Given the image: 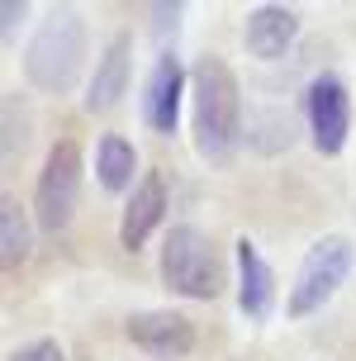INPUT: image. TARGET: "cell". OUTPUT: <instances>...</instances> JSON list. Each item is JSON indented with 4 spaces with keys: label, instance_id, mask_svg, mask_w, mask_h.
<instances>
[{
    "label": "cell",
    "instance_id": "cell-1",
    "mask_svg": "<svg viewBox=\"0 0 356 361\" xmlns=\"http://www.w3.org/2000/svg\"><path fill=\"white\" fill-rule=\"evenodd\" d=\"M190 100H195V152L204 162H228L243 124V86L223 57L204 53L195 62Z\"/></svg>",
    "mask_w": 356,
    "mask_h": 361
},
{
    "label": "cell",
    "instance_id": "cell-2",
    "mask_svg": "<svg viewBox=\"0 0 356 361\" xmlns=\"http://www.w3.org/2000/svg\"><path fill=\"white\" fill-rule=\"evenodd\" d=\"M81 62H86V19L71 5H57L24 48V76L48 95H67L81 76Z\"/></svg>",
    "mask_w": 356,
    "mask_h": 361
},
{
    "label": "cell",
    "instance_id": "cell-3",
    "mask_svg": "<svg viewBox=\"0 0 356 361\" xmlns=\"http://www.w3.org/2000/svg\"><path fill=\"white\" fill-rule=\"evenodd\" d=\"M161 281L185 300H214L223 290V257L214 252V243L195 224H176L161 243Z\"/></svg>",
    "mask_w": 356,
    "mask_h": 361
},
{
    "label": "cell",
    "instance_id": "cell-4",
    "mask_svg": "<svg viewBox=\"0 0 356 361\" xmlns=\"http://www.w3.org/2000/svg\"><path fill=\"white\" fill-rule=\"evenodd\" d=\"M352 267H356L352 238H342V233L319 238V243L304 252L300 271H295V286H290L285 314H290V319H314L319 309H328V305H333V295L347 286Z\"/></svg>",
    "mask_w": 356,
    "mask_h": 361
},
{
    "label": "cell",
    "instance_id": "cell-5",
    "mask_svg": "<svg viewBox=\"0 0 356 361\" xmlns=\"http://www.w3.org/2000/svg\"><path fill=\"white\" fill-rule=\"evenodd\" d=\"M76 200H81V147L62 138L53 143L48 162L38 171V190H34V214H38V228L48 233H62L76 214Z\"/></svg>",
    "mask_w": 356,
    "mask_h": 361
},
{
    "label": "cell",
    "instance_id": "cell-6",
    "mask_svg": "<svg viewBox=\"0 0 356 361\" xmlns=\"http://www.w3.org/2000/svg\"><path fill=\"white\" fill-rule=\"evenodd\" d=\"M304 114H309V138L323 157H338L352 133V95L342 86V76L323 72L304 90Z\"/></svg>",
    "mask_w": 356,
    "mask_h": 361
},
{
    "label": "cell",
    "instance_id": "cell-7",
    "mask_svg": "<svg viewBox=\"0 0 356 361\" xmlns=\"http://www.w3.org/2000/svg\"><path fill=\"white\" fill-rule=\"evenodd\" d=\"M128 343L142 347L147 357H190L195 352V324L176 314V309H142V314H128L124 319Z\"/></svg>",
    "mask_w": 356,
    "mask_h": 361
},
{
    "label": "cell",
    "instance_id": "cell-8",
    "mask_svg": "<svg viewBox=\"0 0 356 361\" xmlns=\"http://www.w3.org/2000/svg\"><path fill=\"white\" fill-rule=\"evenodd\" d=\"M180 95H185V67L176 62V53H161L152 76H147V95H142V119L152 133L171 138L180 124Z\"/></svg>",
    "mask_w": 356,
    "mask_h": 361
},
{
    "label": "cell",
    "instance_id": "cell-9",
    "mask_svg": "<svg viewBox=\"0 0 356 361\" xmlns=\"http://www.w3.org/2000/svg\"><path fill=\"white\" fill-rule=\"evenodd\" d=\"M128 76H133V38L114 34L109 48H105V57H100V67L90 72L86 95H81L86 114H109V109L128 95Z\"/></svg>",
    "mask_w": 356,
    "mask_h": 361
},
{
    "label": "cell",
    "instance_id": "cell-10",
    "mask_svg": "<svg viewBox=\"0 0 356 361\" xmlns=\"http://www.w3.org/2000/svg\"><path fill=\"white\" fill-rule=\"evenodd\" d=\"M161 219H166V176L161 171H147L138 180V190L128 195L124 219H119V247L124 252H142L147 238L157 233Z\"/></svg>",
    "mask_w": 356,
    "mask_h": 361
},
{
    "label": "cell",
    "instance_id": "cell-11",
    "mask_svg": "<svg viewBox=\"0 0 356 361\" xmlns=\"http://www.w3.org/2000/svg\"><path fill=\"white\" fill-rule=\"evenodd\" d=\"M295 38H300V15L290 5H257L247 15V29H243L247 53L262 62H281Z\"/></svg>",
    "mask_w": 356,
    "mask_h": 361
},
{
    "label": "cell",
    "instance_id": "cell-12",
    "mask_svg": "<svg viewBox=\"0 0 356 361\" xmlns=\"http://www.w3.org/2000/svg\"><path fill=\"white\" fill-rule=\"evenodd\" d=\"M238 309L252 324H266L276 309V276H271L266 257L257 252V243L238 238Z\"/></svg>",
    "mask_w": 356,
    "mask_h": 361
},
{
    "label": "cell",
    "instance_id": "cell-13",
    "mask_svg": "<svg viewBox=\"0 0 356 361\" xmlns=\"http://www.w3.org/2000/svg\"><path fill=\"white\" fill-rule=\"evenodd\" d=\"M133 166H138V152H133L128 138L105 133V138L95 143V176H100V190H105V195H124L128 180H133Z\"/></svg>",
    "mask_w": 356,
    "mask_h": 361
},
{
    "label": "cell",
    "instance_id": "cell-14",
    "mask_svg": "<svg viewBox=\"0 0 356 361\" xmlns=\"http://www.w3.org/2000/svg\"><path fill=\"white\" fill-rule=\"evenodd\" d=\"M34 247V233H29V214L15 195H0V267L15 271L24 267V257Z\"/></svg>",
    "mask_w": 356,
    "mask_h": 361
},
{
    "label": "cell",
    "instance_id": "cell-15",
    "mask_svg": "<svg viewBox=\"0 0 356 361\" xmlns=\"http://www.w3.org/2000/svg\"><path fill=\"white\" fill-rule=\"evenodd\" d=\"M24 15H29V5H24V0H5V5H0V43H5V48L15 43Z\"/></svg>",
    "mask_w": 356,
    "mask_h": 361
},
{
    "label": "cell",
    "instance_id": "cell-16",
    "mask_svg": "<svg viewBox=\"0 0 356 361\" xmlns=\"http://www.w3.org/2000/svg\"><path fill=\"white\" fill-rule=\"evenodd\" d=\"M180 15H185V5H180V0H171V5H152V34H157V38L176 34Z\"/></svg>",
    "mask_w": 356,
    "mask_h": 361
},
{
    "label": "cell",
    "instance_id": "cell-17",
    "mask_svg": "<svg viewBox=\"0 0 356 361\" xmlns=\"http://www.w3.org/2000/svg\"><path fill=\"white\" fill-rule=\"evenodd\" d=\"M10 361H67L62 357V347L53 343V338H38V343H29V347H19Z\"/></svg>",
    "mask_w": 356,
    "mask_h": 361
}]
</instances>
